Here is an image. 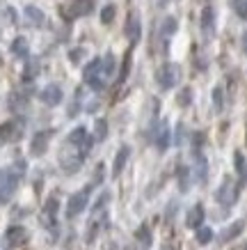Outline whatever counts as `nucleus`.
<instances>
[{
	"label": "nucleus",
	"mask_w": 247,
	"mask_h": 250,
	"mask_svg": "<svg viewBox=\"0 0 247 250\" xmlns=\"http://www.w3.org/2000/svg\"><path fill=\"white\" fill-rule=\"evenodd\" d=\"M85 159H87V154L82 152L80 147H74V145L64 143V149H62V154H60V166L64 167V172L74 174L76 170H80Z\"/></svg>",
	"instance_id": "f257e3e1"
},
{
	"label": "nucleus",
	"mask_w": 247,
	"mask_h": 250,
	"mask_svg": "<svg viewBox=\"0 0 247 250\" xmlns=\"http://www.w3.org/2000/svg\"><path fill=\"white\" fill-rule=\"evenodd\" d=\"M19 177L21 174L16 172L14 167L0 170V202H9L12 200V195L16 193V186H19Z\"/></svg>",
	"instance_id": "f03ea898"
},
{
	"label": "nucleus",
	"mask_w": 247,
	"mask_h": 250,
	"mask_svg": "<svg viewBox=\"0 0 247 250\" xmlns=\"http://www.w3.org/2000/svg\"><path fill=\"white\" fill-rule=\"evenodd\" d=\"M90 195H92V184H90V186H85V188H80L78 193H74V195L69 197V202H67V218H76L78 213L85 211V207H87V202H90Z\"/></svg>",
	"instance_id": "7ed1b4c3"
},
{
	"label": "nucleus",
	"mask_w": 247,
	"mask_h": 250,
	"mask_svg": "<svg viewBox=\"0 0 247 250\" xmlns=\"http://www.w3.org/2000/svg\"><path fill=\"white\" fill-rule=\"evenodd\" d=\"M238 195H240V186L233 182L231 177H225V179H222V186H220L217 193H215L217 202L225 205V207H231L233 202L238 200Z\"/></svg>",
	"instance_id": "20e7f679"
},
{
	"label": "nucleus",
	"mask_w": 247,
	"mask_h": 250,
	"mask_svg": "<svg viewBox=\"0 0 247 250\" xmlns=\"http://www.w3.org/2000/svg\"><path fill=\"white\" fill-rule=\"evenodd\" d=\"M179 81V67L174 62H165L160 64L156 71V83L163 87V90H172L174 85Z\"/></svg>",
	"instance_id": "39448f33"
},
{
	"label": "nucleus",
	"mask_w": 247,
	"mask_h": 250,
	"mask_svg": "<svg viewBox=\"0 0 247 250\" xmlns=\"http://www.w3.org/2000/svg\"><path fill=\"white\" fill-rule=\"evenodd\" d=\"M82 76H85V83L90 85L94 92H101L105 87V78L101 76V58H94V60L85 67L82 71Z\"/></svg>",
	"instance_id": "423d86ee"
},
{
	"label": "nucleus",
	"mask_w": 247,
	"mask_h": 250,
	"mask_svg": "<svg viewBox=\"0 0 247 250\" xmlns=\"http://www.w3.org/2000/svg\"><path fill=\"white\" fill-rule=\"evenodd\" d=\"M25 239H28L25 228H23V225H12V228H7L5 229V234H2V246H5L7 250L19 248V246L25 243Z\"/></svg>",
	"instance_id": "0eeeda50"
},
{
	"label": "nucleus",
	"mask_w": 247,
	"mask_h": 250,
	"mask_svg": "<svg viewBox=\"0 0 247 250\" xmlns=\"http://www.w3.org/2000/svg\"><path fill=\"white\" fill-rule=\"evenodd\" d=\"M23 136V122L21 120H9L0 124V145L2 143H16Z\"/></svg>",
	"instance_id": "6e6552de"
},
{
	"label": "nucleus",
	"mask_w": 247,
	"mask_h": 250,
	"mask_svg": "<svg viewBox=\"0 0 247 250\" xmlns=\"http://www.w3.org/2000/svg\"><path fill=\"white\" fill-rule=\"evenodd\" d=\"M92 9H94V0H76L69 7L62 9V14H64V19L74 21V19H80V16H87Z\"/></svg>",
	"instance_id": "1a4fd4ad"
},
{
	"label": "nucleus",
	"mask_w": 247,
	"mask_h": 250,
	"mask_svg": "<svg viewBox=\"0 0 247 250\" xmlns=\"http://www.w3.org/2000/svg\"><path fill=\"white\" fill-rule=\"evenodd\" d=\"M124 32H126V37L131 39V44H137L140 42V35H142V23H140V12H128L126 16V28H124Z\"/></svg>",
	"instance_id": "9d476101"
},
{
	"label": "nucleus",
	"mask_w": 247,
	"mask_h": 250,
	"mask_svg": "<svg viewBox=\"0 0 247 250\" xmlns=\"http://www.w3.org/2000/svg\"><path fill=\"white\" fill-rule=\"evenodd\" d=\"M41 223L48 229H55V225H57V197L55 195H51L46 200L44 209H41Z\"/></svg>",
	"instance_id": "9b49d317"
},
{
	"label": "nucleus",
	"mask_w": 247,
	"mask_h": 250,
	"mask_svg": "<svg viewBox=\"0 0 247 250\" xmlns=\"http://www.w3.org/2000/svg\"><path fill=\"white\" fill-rule=\"evenodd\" d=\"M51 136H53V131H39V133L32 136V140H30V154L32 156H41V154L48 149Z\"/></svg>",
	"instance_id": "f8f14e48"
},
{
	"label": "nucleus",
	"mask_w": 247,
	"mask_h": 250,
	"mask_svg": "<svg viewBox=\"0 0 247 250\" xmlns=\"http://www.w3.org/2000/svg\"><path fill=\"white\" fill-rule=\"evenodd\" d=\"M62 87L57 83H51L46 85L44 90H41V94H39V99H41V104H46V106H57L62 101Z\"/></svg>",
	"instance_id": "ddd939ff"
},
{
	"label": "nucleus",
	"mask_w": 247,
	"mask_h": 250,
	"mask_svg": "<svg viewBox=\"0 0 247 250\" xmlns=\"http://www.w3.org/2000/svg\"><path fill=\"white\" fill-rule=\"evenodd\" d=\"M202 35L206 39H210L213 35H215V12H213V7L210 5H206V7L202 9Z\"/></svg>",
	"instance_id": "4468645a"
},
{
	"label": "nucleus",
	"mask_w": 247,
	"mask_h": 250,
	"mask_svg": "<svg viewBox=\"0 0 247 250\" xmlns=\"http://www.w3.org/2000/svg\"><path fill=\"white\" fill-rule=\"evenodd\" d=\"M28 94L25 92H12L9 94V110L12 113H23L25 108H28Z\"/></svg>",
	"instance_id": "2eb2a0df"
},
{
	"label": "nucleus",
	"mask_w": 247,
	"mask_h": 250,
	"mask_svg": "<svg viewBox=\"0 0 247 250\" xmlns=\"http://www.w3.org/2000/svg\"><path fill=\"white\" fill-rule=\"evenodd\" d=\"M204 223V207L202 205H195L190 211H188V218H186V225L190 229H199Z\"/></svg>",
	"instance_id": "dca6fc26"
},
{
	"label": "nucleus",
	"mask_w": 247,
	"mask_h": 250,
	"mask_svg": "<svg viewBox=\"0 0 247 250\" xmlns=\"http://www.w3.org/2000/svg\"><path fill=\"white\" fill-rule=\"evenodd\" d=\"M128 154H131V147H126V145L117 152L114 163H113V177H119L121 174V170H124V166H126V161H128Z\"/></svg>",
	"instance_id": "f3484780"
},
{
	"label": "nucleus",
	"mask_w": 247,
	"mask_h": 250,
	"mask_svg": "<svg viewBox=\"0 0 247 250\" xmlns=\"http://www.w3.org/2000/svg\"><path fill=\"white\" fill-rule=\"evenodd\" d=\"M12 53H14L16 58H28V55H30L28 39H25V37H16L14 42H12Z\"/></svg>",
	"instance_id": "a211bd4d"
},
{
	"label": "nucleus",
	"mask_w": 247,
	"mask_h": 250,
	"mask_svg": "<svg viewBox=\"0 0 247 250\" xmlns=\"http://www.w3.org/2000/svg\"><path fill=\"white\" fill-rule=\"evenodd\" d=\"M151 229L149 225H140V229H137V246H140V250H149L151 248Z\"/></svg>",
	"instance_id": "6ab92c4d"
},
{
	"label": "nucleus",
	"mask_w": 247,
	"mask_h": 250,
	"mask_svg": "<svg viewBox=\"0 0 247 250\" xmlns=\"http://www.w3.org/2000/svg\"><path fill=\"white\" fill-rule=\"evenodd\" d=\"M25 16L32 21V25H37V28H41L46 23V14L41 12V9H37V7H32V5H28L25 7Z\"/></svg>",
	"instance_id": "aec40b11"
},
{
	"label": "nucleus",
	"mask_w": 247,
	"mask_h": 250,
	"mask_svg": "<svg viewBox=\"0 0 247 250\" xmlns=\"http://www.w3.org/2000/svg\"><path fill=\"white\" fill-rule=\"evenodd\" d=\"M113 74H114V55L105 53V58H101V76L108 81Z\"/></svg>",
	"instance_id": "412c9836"
},
{
	"label": "nucleus",
	"mask_w": 247,
	"mask_h": 250,
	"mask_svg": "<svg viewBox=\"0 0 247 250\" xmlns=\"http://www.w3.org/2000/svg\"><path fill=\"white\" fill-rule=\"evenodd\" d=\"M174 32H176V19L174 16L163 19V23H160V37H165V42H167V37H172Z\"/></svg>",
	"instance_id": "4be33fe9"
},
{
	"label": "nucleus",
	"mask_w": 247,
	"mask_h": 250,
	"mask_svg": "<svg viewBox=\"0 0 247 250\" xmlns=\"http://www.w3.org/2000/svg\"><path fill=\"white\" fill-rule=\"evenodd\" d=\"M39 74V62L35 60V58H30V60L25 62V69H23V81L28 83V81H35Z\"/></svg>",
	"instance_id": "5701e85b"
},
{
	"label": "nucleus",
	"mask_w": 247,
	"mask_h": 250,
	"mask_svg": "<svg viewBox=\"0 0 247 250\" xmlns=\"http://www.w3.org/2000/svg\"><path fill=\"white\" fill-rule=\"evenodd\" d=\"M243 228H245V220H236L231 228H227L225 232H222V236H220V239H222V241H231V239H236V236L243 232Z\"/></svg>",
	"instance_id": "b1692460"
},
{
	"label": "nucleus",
	"mask_w": 247,
	"mask_h": 250,
	"mask_svg": "<svg viewBox=\"0 0 247 250\" xmlns=\"http://www.w3.org/2000/svg\"><path fill=\"white\" fill-rule=\"evenodd\" d=\"M156 145H158V152H165V149H167V145H170V126H167V124H163L160 131H158Z\"/></svg>",
	"instance_id": "393cba45"
},
{
	"label": "nucleus",
	"mask_w": 247,
	"mask_h": 250,
	"mask_svg": "<svg viewBox=\"0 0 247 250\" xmlns=\"http://www.w3.org/2000/svg\"><path fill=\"white\" fill-rule=\"evenodd\" d=\"M176 177H179V188H181V193H186V190L190 188V170H188L186 166H179V170H176Z\"/></svg>",
	"instance_id": "a878e982"
},
{
	"label": "nucleus",
	"mask_w": 247,
	"mask_h": 250,
	"mask_svg": "<svg viewBox=\"0 0 247 250\" xmlns=\"http://www.w3.org/2000/svg\"><path fill=\"white\" fill-rule=\"evenodd\" d=\"M231 7L243 21H247V0H231Z\"/></svg>",
	"instance_id": "bb28decb"
},
{
	"label": "nucleus",
	"mask_w": 247,
	"mask_h": 250,
	"mask_svg": "<svg viewBox=\"0 0 247 250\" xmlns=\"http://www.w3.org/2000/svg\"><path fill=\"white\" fill-rule=\"evenodd\" d=\"M190 99H192V90L190 87H183V90L179 92V97H176V104H179L181 108L190 106Z\"/></svg>",
	"instance_id": "cd10ccee"
},
{
	"label": "nucleus",
	"mask_w": 247,
	"mask_h": 250,
	"mask_svg": "<svg viewBox=\"0 0 247 250\" xmlns=\"http://www.w3.org/2000/svg\"><path fill=\"white\" fill-rule=\"evenodd\" d=\"M114 14H117V7H114V5H105V7L101 9V21L108 25V23H113Z\"/></svg>",
	"instance_id": "c85d7f7f"
},
{
	"label": "nucleus",
	"mask_w": 247,
	"mask_h": 250,
	"mask_svg": "<svg viewBox=\"0 0 247 250\" xmlns=\"http://www.w3.org/2000/svg\"><path fill=\"white\" fill-rule=\"evenodd\" d=\"M210 239H213V229L210 228H199L197 229V241L202 243V246H206Z\"/></svg>",
	"instance_id": "c756f323"
},
{
	"label": "nucleus",
	"mask_w": 247,
	"mask_h": 250,
	"mask_svg": "<svg viewBox=\"0 0 247 250\" xmlns=\"http://www.w3.org/2000/svg\"><path fill=\"white\" fill-rule=\"evenodd\" d=\"M128 71H131V51L124 55V67H121V71H119V83H124L128 78Z\"/></svg>",
	"instance_id": "7c9ffc66"
},
{
	"label": "nucleus",
	"mask_w": 247,
	"mask_h": 250,
	"mask_svg": "<svg viewBox=\"0 0 247 250\" xmlns=\"http://www.w3.org/2000/svg\"><path fill=\"white\" fill-rule=\"evenodd\" d=\"M213 108H215V113L222 110V87H215V90H213Z\"/></svg>",
	"instance_id": "2f4dec72"
},
{
	"label": "nucleus",
	"mask_w": 247,
	"mask_h": 250,
	"mask_svg": "<svg viewBox=\"0 0 247 250\" xmlns=\"http://www.w3.org/2000/svg\"><path fill=\"white\" fill-rule=\"evenodd\" d=\"M108 136V124L105 120H96V140H103Z\"/></svg>",
	"instance_id": "473e14b6"
},
{
	"label": "nucleus",
	"mask_w": 247,
	"mask_h": 250,
	"mask_svg": "<svg viewBox=\"0 0 247 250\" xmlns=\"http://www.w3.org/2000/svg\"><path fill=\"white\" fill-rule=\"evenodd\" d=\"M71 62H74V64H78V62L82 60V55H85V51H82V48H74V51H71Z\"/></svg>",
	"instance_id": "72a5a7b5"
},
{
	"label": "nucleus",
	"mask_w": 247,
	"mask_h": 250,
	"mask_svg": "<svg viewBox=\"0 0 247 250\" xmlns=\"http://www.w3.org/2000/svg\"><path fill=\"white\" fill-rule=\"evenodd\" d=\"M236 170H238V172H245V159H243L240 152H236Z\"/></svg>",
	"instance_id": "f704fd0d"
},
{
	"label": "nucleus",
	"mask_w": 247,
	"mask_h": 250,
	"mask_svg": "<svg viewBox=\"0 0 247 250\" xmlns=\"http://www.w3.org/2000/svg\"><path fill=\"white\" fill-rule=\"evenodd\" d=\"M243 53L247 55V30L243 32Z\"/></svg>",
	"instance_id": "c9c22d12"
},
{
	"label": "nucleus",
	"mask_w": 247,
	"mask_h": 250,
	"mask_svg": "<svg viewBox=\"0 0 247 250\" xmlns=\"http://www.w3.org/2000/svg\"><path fill=\"white\" fill-rule=\"evenodd\" d=\"M163 250H172V248H170V246H165V248Z\"/></svg>",
	"instance_id": "e433bc0d"
},
{
	"label": "nucleus",
	"mask_w": 247,
	"mask_h": 250,
	"mask_svg": "<svg viewBox=\"0 0 247 250\" xmlns=\"http://www.w3.org/2000/svg\"><path fill=\"white\" fill-rule=\"evenodd\" d=\"M245 143H247V136H245Z\"/></svg>",
	"instance_id": "4c0bfd02"
}]
</instances>
